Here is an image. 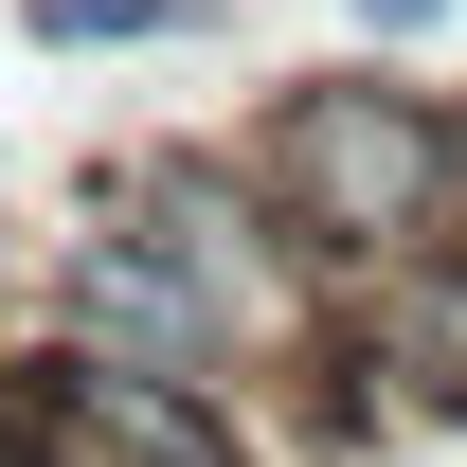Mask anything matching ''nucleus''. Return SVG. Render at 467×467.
Wrapping results in <instances>:
<instances>
[{
    "instance_id": "f257e3e1",
    "label": "nucleus",
    "mask_w": 467,
    "mask_h": 467,
    "mask_svg": "<svg viewBox=\"0 0 467 467\" xmlns=\"http://www.w3.org/2000/svg\"><path fill=\"white\" fill-rule=\"evenodd\" d=\"M234 162L270 180V216H288L324 270H396V252H450V234H467V109L413 90L396 55L288 72Z\"/></svg>"
},
{
    "instance_id": "f03ea898",
    "label": "nucleus",
    "mask_w": 467,
    "mask_h": 467,
    "mask_svg": "<svg viewBox=\"0 0 467 467\" xmlns=\"http://www.w3.org/2000/svg\"><path fill=\"white\" fill-rule=\"evenodd\" d=\"M72 216H109L126 252H162V288L216 324L234 378H288L324 342V306H342V270L270 216V180L234 162V144H109V162L72 180Z\"/></svg>"
},
{
    "instance_id": "7ed1b4c3",
    "label": "nucleus",
    "mask_w": 467,
    "mask_h": 467,
    "mask_svg": "<svg viewBox=\"0 0 467 467\" xmlns=\"http://www.w3.org/2000/svg\"><path fill=\"white\" fill-rule=\"evenodd\" d=\"M324 342L396 396V431H467V234L450 252H396V270H342Z\"/></svg>"
},
{
    "instance_id": "20e7f679",
    "label": "nucleus",
    "mask_w": 467,
    "mask_h": 467,
    "mask_svg": "<svg viewBox=\"0 0 467 467\" xmlns=\"http://www.w3.org/2000/svg\"><path fill=\"white\" fill-rule=\"evenodd\" d=\"M18 36L36 55H198L216 0H18Z\"/></svg>"
},
{
    "instance_id": "39448f33",
    "label": "nucleus",
    "mask_w": 467,
    "mask_h": 467,
    "mask_svg": "<svg viewBox=\"0 0 467 467\" xmlns=\"http://www.w3.org/2000/svg\"><path fill=\"white\" fill-rule=\"evenodd\" d=\"M450 18H467V0H342L359 55H413V36H450Z\"/></svg>"
}]
</instances>
